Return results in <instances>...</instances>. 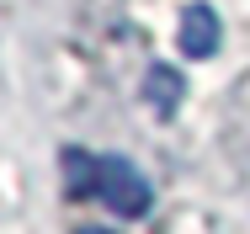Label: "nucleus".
Here are the masks:
<instances>
[{
  "mask_svg": "<svg viewBox=\"0 0 250 234\" xmlns=\"http://www.w3.org/2000/svg\"><path fill=\"white\" fill-rule=\"evenodd\" d=\"M64 191L69 197H101L123 218H144L149 202H154L149 181L128 160H117V154H85V149H64Z\"/></svg>",
  "mask_w": 250,
  "mask_h": 234,
  "instance_id": "obj_1",
  "label": "nucleus"
},
{
  "mask_svg": "<svg viewBox=\"0 0 250 234\" xmlns=\"http://www.w3.org/2000/svg\"><path fill=\"white\" fill-rule=\"evenodd\" d=\"M176 43H181L187 59H208V53L218 48V11H213V5H192V11L181 16Z\"/></svg>",
  "mask_w": 250,
  "mask_h": 234,
  "instance_id": "obj_2",
  "label": "nucleus"
},
{
  "mask_svg": "<svg viewBox=\"0 0 250 234\" xmlns=\"http://www.w3.org/2000/svg\"><path fill=\"white\" fill-rule=\"evenodd\" d=\"M181 96H187V80H181V69H170V64H154L149 75H144V101H149L154 112H176L181 106Z\"/></svg>",
  "mask_w": 250,
  "mask_h": 234,
  "instance_id": "obj_3",
  "label": "nucleus"
},
{
  "mask_svg": "<svg viewBox=\"0 0 250 234\" xmlns=\"http://www.w3.org/2000/svg\"><path fill=\"white\" fill-rule=\"evenodd\" d=\"M80 234H112V229H80Z\"/></svg>",
  "mask_w": 250,
  "mask_h": 234,
  "instance_id": "obj_4",
  "label": "nucleus"
}]
</instances>
